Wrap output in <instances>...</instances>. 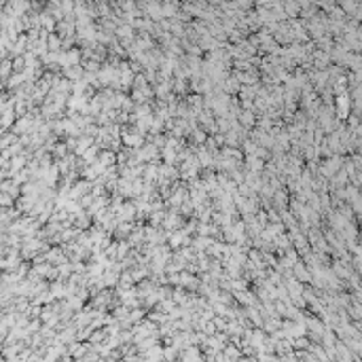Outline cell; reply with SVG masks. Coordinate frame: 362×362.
I'll list each match as a JSON object with an SVG mask.
<instances>
[{
	"mask_svg": "<svg viewBox=\"0 0 362 362\" xmlns=\"http://www.w3.org/2000/svg\"><path fill=\"white\" fill-rule=\"evenodd\" d=\"M309 343L312 341L307 337H295V339H290V347H293V352H307Z\"/></svg>",
	"mask_w": 362,
	"mask_h": 362,
	"instance_id": "ac0fdd59",
	"label": "cell"
},
{
	"mask_svg": "<svg viewBox=\"0 0 362 362\" xmlns=\"http://www.w3.org/2000/svg\"><path fill=\"white\" fill-rule=\"evenodd\" d=\"M47 49H49L51 53H60L62 51V38L57 36V34H49V36H47Z\"/></svg>",
	"mask_w": 362,
	"mask_h": 362,
	"instance_id": "ffe728a7",
	"label": "cell"
},
{
	"mask_svg": "<svg viewBox=\"0 0 362 362\" xmlns=\"http://www.w3.org/2000/svg\"><path fill=\"white\" fill-rule=\"evenodd\" d=\"M341 163H343V157H339V155H332V157H326V159H320V163H318V176H322L324 180H330L337 172L341 170Z\"/></svg>",
	"mask_w": 362,
	"mask_h": 362,
	"instance_id": "6da1fadb",
	"label": "cell"
},
{
	"mask_svg": "<svg viewBox=\"0 0 362 362\" xmlns=\"http://www.w3.org/2000/svg\"><path fill=\"white\" fill-rule=\"evenodd\" d=\"M98 163H100L104 170H108V167L116 165V157L113 150H100V153H98Z\"/></svg>",
	"mask_w": 362,
	"mask_h": 362,
	"instance_id": "8fae6325",
	"label": "cell"
},
{
	"mask_svg": "<svg viewBox=\"0 0 362 362\" xmlns=\"http://www.w3.org/2000/svg\"><path fill=\"white\" fill-rule=\"evenodd\" d=\"M288 28H290V36H293V43H299V45L309 43L307 30H305V26H303L301 19H288Z\"/></svg>",
	"mask_w": 362,
	"mask_h": 362,
	"instance_id": "7a4b0ae2",
	"label": "cell"
},
{
	"mask_svg": "<svg viewBox=\"0 0 362 362\" xmlns=\"http://www.w3.org/2000/svg\"><path fill=\"white\" fill-rule=\"evenodd\" d=\"M337 7L343 11V15H346V17H352L356 11L362 9V4L356 2V0H339V2H337Z\"/></svg>",
	"mask_w": 362,
	"mask_h": 362,
	"instance_id": "30bf717a",
	"label": "cell"
},
{
	"mask_svg": "<svg viewBox=\"0 0 362 362\" xmlns=\"http://www.w3.org/2000/svg\"><path fill=\"white\" fill-rule=\"evenodd\" d=\"M98 153H100V148H98L96 144H91V147L87 148L83 155H81V159H83V161L87 163V165H91V163H96V161H98Z\"/></svg>",
	"mask_w": 362,
	"mask_h": 362,
	"instance_id": "44dd1931",
	"label": "cell"
},
{
	"mask_svg": "<svg viewBox=\"0 0 362 362\" xmlns=\"http://www.w3.org/2000/svg\"><path fill=\"white\" fill-rule=\"evenodd\" d=\"M290 273H293V278L296 280V282H301L303 286H307L309 282H312V273H309V269L305 265H303V261L299 259L293 265V269H290Z\"/></svg>",
	"mask_w": 362,
	"mask_h": 362,
	"instance_id": "5b68a950",
	"label": "cell"
},
{
	"mask_svg": "<svg viewBox=\"0 0 362 362\" xmlns=\"http://www.w3.org/2000/svg\"><path fill=\"white\" fill-rule=\"evenodd\" d=\"M104 341H106V330H104V329H93L87 343H89V346H102Z\"/></svg>",
	"mask_w": 362,
	"mask_h": 362,
	"instance_id": "d6986e66",
	"label": "cell"
},
{
	"mask_svg": "<svg viewBox=\"0 0 362 362\" xmlns=\"http://www.w3.org/2000/svg\"><path fill=\"white\" fill-rule=\"evenodd\" d=\"M237 123H239L242 130H246V132L254 130V127H256V115L252 113V110H242V113L237 115Z\"/></svg>",
	"mask_w": 362,
	"mask_h": 362,
	"instance_id": "8992f818",
	"label": "cell"
},
{
	"mask_svg": "<svg viewBox=\"0 0 362 362\" xmlns=\"http://www.w3.org/2000/svg\"><path fill=\"white\" fill-rule=\"evenodd\" d=\"M23 165V159H21V157H15V159H13V167H15V170H17V167H21ZM13 170V172H15Z\"/></svg>",
	"mask_w": 362,
	"mask_h": 362,
	"instance_id": "cb8c5ba5",
	"label": "cell"
},
{
	"mask_svg": "<svg viewBox=\"0 0 362 362\" xmlns=\"http://www.w3.org/2000/svg\"><path fill=\"white\" fill-rule=\"evenodd\" d=\"M273 43L280 45V47H288L293 43V36H290V28H288V21H282L276 26V32L271 34Z\"/></svg>",
	"mask_w": 362,
	"mask_h": 362,
	"instance_id": "3957f363",
	"label": "cell"
},
{
	"mask_svg": "<svg viewBox=\"0 0 362 362\" xmlns=\"http://www.w3.org/2000/svg\"><path fill=\"white\" fill-rule=\"evenodd\" d=\"M282 9H284L286 19H299V13H301L299 0H286V2H282Z\"/></svg>",
	"mask_w": 362,
	"mask_h": 362,
	"instance_id": "ba28073f",
	"label": "cell"
},
{
	"mask_svg": "<svg viewBox=\"0 0 362 362\" xmlns=\"http://www.w3.org/2000/svg\"><path fill=\"white\" fill-rule=\"evenodd\" d=\"M142 320H147V312H144L142 307H136V309H130V313H127V322H130L132 326L140 324Z\"/></svg>",
	"mask_w": 362,
	"mask_h": 362,
	"instance_id": "2e32d148",
	"label": "cell"
},
{
	"mask_svg": "<svg viewBox=\"0 0 362 362\" xmlns=\"http://www.w3.org/2000/svg\"><path fill=\"white\" fill-rule=\"evenodd\" d=\"M305 237H307V242H309V248H312V246H316V244L324 235H322V229H320V227H309L307 233H305Z\"/></svg>",
	"mask_w": 362,
	"mask_h": 362,
	"instance_id": "e0dca14e",
	"label": "cell"
},
{
	"mask_svg": "<svg viewBox=\"0 0 362 362\" xmlns=\"http://www.w3.org/2000/svg\"><path fill=\"white\" fill-rule=\"evenodd\" d=\"M144 360H150V362H161L163 360V346L161 343H157V346H153L148 349V352H144Z\"/></svg>",
	"mask_w": 362,
	"mask_h": 362,
	"instance_id": "9a60e30c",
	"label": "cell"
},
{
	"mask_svg": "<svg viewBox=\"0 0 362 362\" xmlns=\"http://www.w3.org/2000/svg\"><path fill=\"white\" fill-rule=\"evenodd\" d=\"M144 87H148V81L144 79V74H133V81H132V89L130 91H138V89H144Z\"/></svg>",
	"mask_w": 362,
	"mask_h": 362,
	"instance_id": "603a6c76",
	"label": "cell"
},
{
	"mask_svg": "<svg viewBox=\"0 0 362 362\" xmlns=\"http://www.w3.org/2000/svg\"><path fill=\"white\" fill-rule=\"evenodd\" d=\"M62 77L68 79L70 83H77V81L83 79V68L81 66H68V68L62 70Z\"/></svg>",
	"mask_w": 362,
	"mask_h": 362,
	"instance_id": "4fadbf2b",
	"label": "cell"
},
{
	"mask_svg": "<svg viewBox=\"0 0 362 362\" xmlns=\"http://www.w3.org/2000/svg\"><path fill=\"white\" fill-rule=\"evenodd\" d=\"M256 148H259V147H256V144H254L250 138H246L242 144H239V150H242V155H244V157H254Z\"/></svg>",
	"mask_w": 362,
	"mask_h": 362,
	"instance_id": "7402d4cb",
	"label": "cell"
},
{
	"mask_svg": "<svg viewBox=\"0 0 362 362\" xmlns=\"http://www.w3.org/2000/svg\"><path fill=\"white\" fill-rule=\"evenodd\" d=\"M182 100L186 102V106H189L195 115L203 110V96H199V93H189V96L182 98Z\"/></svg>",
	"mask_w": 362,
	"mask_h": 362,
	"instance_id": "9c48e42d",
	"label": "cell"
},
{
	"mask_svg": "<svg viewBox=\"0 0 362 362\" xmlns=\"http://www.w3.org/2000/svg\"><path fill=\"white\" fill-rule=\"evenodd\" d=\"M237 362H256V358H254V356H242Z\"/></svg>",
	"mask_w": 362,
	"mask_h": 362,
	"instance_id": "d4e9b609",
	"label": "cell"
},
{
	"mask_svg": "<svg viewBox=\"0 0 362 362\" xmlns=\"http://www.w3.org/2000/svg\"><path fill=\"white\" fill-rule=\"evenodd\" d=\"M180 9V2H161V15L163 19H174Z\"/></svg>",
	"mask_w": 362,
	"mask_h": 362,
	"instance_id": "5bb4252c",
	"label": "cell"
},
{
	"mask_svg": "<svg viewBox=\"0 0 362 362\" xmlns=\"http://www.w3.org/2000/svg\"><path fill=\"white\" fill-rule=\"evenodd\" d=\"M288 201H290L288 191H286V189H280V191L273 193V197H271V208L280 214V212H284V210H288Z\"/></svg>",
	"mask_w": 362,
	"mask_h": 362,
	"instance_id": "277c9868",
	"label": "cell"
},
{
	"mask_svg": "<svg viewBox=\"0 0 362 362\" xmlns=\"http://www.w3.org/2000/svg\"><path fill=\"white\" fill-rule=\"evenodd\" d=\"M133 231V225L132 223H116V227L113 229V239L115 242H125L127 237H130V233Z\"/></svg>",
	"mask_w": 362,
	"mask_h": 362,
	"instance_id": "52a82bcc",
	"label": "cell"
},
{
	"mask_svg": "<svg viewBox=\"0 0 362 362\" xmlns=\"http://www.w3.org/2000/svg\"><path fill=\"white\" fill-rule=\"evenodd\" d=\"M159 176L167 178L170 182L178 180V165H167V163H159Z\"/></svg>",
	"mask_w": 362,
	"mask_h": 362,
	"instance_id": "7c38bea8",
	"label": "cell"
}]
</instances>
